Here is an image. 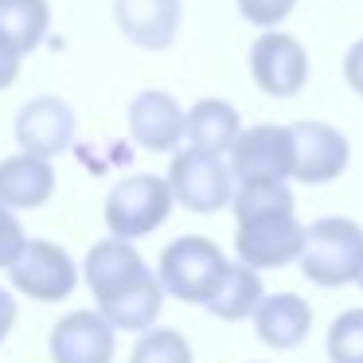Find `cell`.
Returning <instances> with one entry per match:
<instances>
[{
    "instance_id": "2",
    "label": "cell",
    "mask_w": 363,
    "mask_h": 363,
    "mask_svg": "<svg viewBox=\"0 0 363 363\" xmlns=\"http://www.w3.org/2000/svg\"><path fill=\"white\" fill-rule=\"evenodd\" d=\"M102 215H106V230L113 238L137 242V238L152 235L157 227L168 223V215H172V191H168L164 176L133 172L110 188Z\"/></svg>"
},
{
    "instance_id": "25",
    "label": "cell",
    "mask_w": 363,
    "mask_h": 363,
    "mask_svg": "<svg viewBox=\"0 0 363 363\" xmlns=\"http://www.w3.org/2000/svg\"><path fill=\"white\" fill-rule=\"evenodd\" d=\"M28 235L24 227H20L16 211H9V207L0 203V269H9L12 262H16V254L24 250Z\"/></svg>"
},
{
    "instance_id": "24",
    "label": "cell",
    "mask_w": 363,
    "mask_h": 363,
    "mask_svg": "<svg viewBox=\"0 0 363 363\" xmlns=\"http://www.w3.org/2000/svg\"><path fill=\"white\" fill-rule=\"evenodd\" d=\"M297 0H238V16L258 32H274L293 16Z\"/></svg>"
},
{
    "instance_id": "29",
    "label": "cell",
    "mask_w": 363,
    "mask_h": 363,
    "mask_svg": "<svg viewBox=\"0 0 363 363\" xmlns=\"http://www.w3.org/2000/svg\"><path fill=\"white\" fill-rule=\"evenodd\" d=\"M355 281H359V289H363V266H359V277H355Z\"/></svg>"
},
{
    "instance_id": "23",
    "label": "cell",
    "mask_w": 363,
    "mask_h": 363,
    "mask_svg": "<svg viewBox=\"0 0 363 363\" xmlns=\"http://www.w3.org/2000/svg\"><path fill=\"white\" fill-rule=\"evenodd\" d=\"M328 359L332 363H363V308H347L328 328Z\"/></svg>"
},
{
    "instance_id": "22",
    "label": "cell",
    "mask_w": 363,
    "mask_h": 363,
    "mask_svg": "<svg viewBox=\"0 0 363 363\" xmlns=\"http://www.w3.org/2000/svg\"><path fill=\"white\" fill-rule=\"evenodd\" d=\"M129 363H191V344L176 328H149L141 332Z\"/></svg>"
},
{
    "instance_id": "7",
    "label": "cell",
    "mask_w": 363,
    "mask_h": 363,
    "mask_svg": "<svg viewBox=\"0 0 363 363\" xmlns=\"http://www.w3.org/2000/svg\"><path fill=\"white\" fill-rule=\"evenodd\" d=\"M227 168L235 176V184L250 180H293V141L289 125H274L262 121L238 133V141L227 152Z\"/></svg>"
},
{
    "instance_id": "5",
    "label": "cell",
    "mask_w": 363,
    "mask_h": 363,
    "mask_svg": "<svg viewBox=\"0 0 363 363\" xmlns=\"http://www.w3.org/2000/svg\"><path fill=\"white\" fill-rule=\"evenodd\" d=\"M9 281L16 293H24L32 301H63L79 285V266L51 238H28L16 262L9 266Z\"/></svg>"
},
{
    "instance_id": "16",
    "label": "cell",
    "mask_w": 363,
    "mask_h": 363,
    "mask_svg": "<svg viewBox=\"0 0 363 363\" xmlns=\"http://www.w3.org/2000/svg\"><path fill=\"white\" fill-rule=\"evenodd\" d=\"M55 196V164L32 152L0 160V203L9 211H35Z\"/></svg>"
},
{
    "instance_id": "28",
    "label": "cell",
    "mask_w": 363,
    "mask_h": 363,
    "mask_svg": "<svg viewBox=\"0 0 363 363\" xmlns=\"http://www.w3.org/2000/svg\"><path fill=\"white\" fill-rule=\"evenodd\" d=\"M16 316H20L16 297H12L9 289H0V344H4V340H9V332L16 328Z\"/></svg>"
},
{
    "instance_id": "8",
    "label": "cell",
    "mask_w": 363,
    "mask_h": 363,
    "mask_svg": "<svg viewBox=\"0 0 363 363\" xmlns=\"http://www.w3.org/2000/svg\"><path fill=\"white\" fill-rule=\"evenodd\" d=\"M305 250V223L297 215H266L254 223H238L235 254L250 269H281L293 266Z\"/></svg>"
},
{
    "instance_id": "27",
    "label": "cell",
    "mask_w": 363,
    "mask_h": 363,
    "mask_svg": "<svg viewBox=\"0 0 363 363\" xmlns=\"http://www.w3.org/2000/svg\"><path fill=\"white\" fill-rule=\"evenodd\" d=\"M344 82L363 98V40H355L344 55Z\"/></svg>"
},
{
    "instance_id": "21",
    "label": "cell",
    "mask_w": 363,
    "mask_h": 363,
    "mask_svg": "<svg viewBox=\"0 0 363 363\" xmlns=\"http://www.w3.org/2000/svg\"><path fill=\"white\" fill-rule=\"evenodd\" d=\"M230 211H235L238 223H254L266 219V215H293L297 199H293L285 180H250V184H235Z\"/></svg>"
},
{
    "instance_id": "20",
    "label": "cell",
    "mask_w": 363,
    "mask_h": 363,
    "mask_svg": "<svg viewBox=\"0 0 363 363\" xmlns=\"http://www.w3.org/2000/svg\"><path fill=\"white\" fill-rule=\"evenodd\" d=\"M51 28V4L48 0H0V35L20 51H35L48 40Z\"/></svg>"
},
{
    "instance_id": "19",
    "label": "cell",
    "mask_w": 363,
    "mask_h": 363,
    "mask_svg": "<svg viewBox=\"0 0 363 363\" xmlns=\"http://www.w3.org/2000/svg\"><path fill=\"white\" fill-rule=\"evenodd\" d=\"M262 297H266V285H262L258 269L242 266V262H227V269H223L219 285H215L203 308L219 320H246V316H254Z\"/></svg>"
},
{
    "instance_id": "15",
    "label": "cell",
    "mask_w": 363,
    "mask_h": 363,
    "mask_svg": "<svg viewBox=\"0 0 363 363\" xmlns=\"http://www.w3.org/2000/svg\"><path fill=\"white\" fill-rule=\"evenodd\" d=\"M254 332L274 352H293L313 332V305L297 293H266L254 308Z\"/></svg>"
},
{
    "instance_id": "12",
    "label": "cell",
    "mask_w": 363,
    "mask_h": 363,
    "mask_svg": "<svg viewBox=\"0 0 363 363\" xmlns=\"http://www.w3.org/2000/svg\"><path fill=\"white\" fill-rule=\"evenodd\" d=\"M129 137L149 152H176L184 141V106L168 90H141L129 102Z\"/></svg>"
},
{
    "instance_id": "4",
    "label": "cell",
    "mask_w": 363,
    "mask_h": 363,
    "mask_svg": "<svg viewBox=\"0 0 363 363\" xmlns=\"http://www.w3.org/2000/svg\"><path fill=\"white\" fill-rule=\"evenodd\" d=\"M164 184L172 191V203L188 207L196 215L219 211L235 196V176H230L227 160L211 157V152H199V149H176Z\"/></svg>"
},
{
    "instance_id": "9",
    "label": "cell",
    "mask_w": 363,
    "mask_h": 363,
    "mask_svg": "<svg viewBox=\"0 0 363 363\" xmlns=\"http://www.w3.org/2000/svg\"><path fill=\"white\" fill-rule=\"evenodd\" d=\"M293 141V180L301 184H332L344 176L352 160V145L328 121H293L289 125Z\"/></svg>"
},
{
    "instance_id": "14",
    "label": "cell",
    "mask_w": 363,
    "mask_h": 363,
    "mask_svg": "<svg viewBox=\"0 0 363 363\" xmlns=\"http://www.w3.org/2000/svg\"><path fill=\"white\" fill-rule=\"evenodd\" d=\"M121 35L145 51H168L180 35L184 0H113Z\"/></svg>"
},
{
    "instance_id": "6",
    "label": "cell",
    "mask_w": 363,
    "mask_h": 363,
    "mask_svg": "<svg viewBox=\"0 0 363 363\" xmlns=\"http://www.w3.org/2000/svg\"><path fill=\"white\" fill-rule=\"evenodd\" d=\"M250 79L269 98H297L308 86V51L289 32H258L250 43Z\"/></svg>"
},
{
    "instance_id": "11",
    "label": "cell",
    "mask_w": 363,
    "mask_h": 363,
    "mask_svg": "<svg viewBox=\"0 0 363 363\" xmlns=\"http://www.w3.org/2000/svg\"><path fill=\"white\" fill-rule=\"evenodd\" d=\"M118 332L98 308H74L51 328V359L55 363H113Z\"/></svg>"
},
{
    "instance_id": "17",
    "label": "cell",
    "mask_w": 363,
    "mask_h": 363,
    "mask_svg": "<svg viewBox=\"0 0 363 363\" xmlns=\"http://www.w3.org/2000/svg\"><path fill=\"white\" fill-rule=\"evenodd\" d=\"M242 133V118L230 102L223 98H199L191 110H184V137L188 149L211 152V157H227L230 145Z\"/></svg>"
},
{
    "instance_id": "26",
    "label": "cell",
    "mask_w": 363,
    "mask_h": 363,
    "mask_svg": "<svg viewBox=\"0 0 363 363\" xmlns=\"http://www.w3.org/2000/svg\"><path fill=\"white\" fill-rule=\"evenodd\" d=\"M20 63H24V55H20L4 35H0V90H9L12 82L20 79Z\"/></svg>"
},
{
    "instance_id": "10",
    "label": "cell",
    "mask_w": 363,
    "mask_h": 363,
    "mask_svg": "<svg viewBox=\"0 0 363 363\" xmlns=\"http://www.w3.org/2000/svg\"><path fill=\"white\" fill-rule=\"evenodd\" d=\"M74 133H79L74 110L55 94H35L32 102H24L16 113L20 152H32V157H43V160L63 157L74 145Z\"/></svg>"
},
{
    "instance_id": "3",
    "label": "cell",
    "mask_w": 363,
    "mask_h": 363,
    "mask_svg": "<svg viewBox=\"0 0 363 363\" xmlns=\"http://www.w3.org/2000/svg\"><path fill=\"white\" fill-rule=\"evenodd\" d=\"M223 269H227L223 250L203 235H184L176 242H168L157 262V277L164 285V293L184 301V305H207Z\"/></svg>"
},
{
    "instance_id": "18",
    "label": "cell",
    "mask_w": 363,
    "mask_h": 363,
    "mask_svg": "<svg viewBox=\"0 0 363 363\" xmlns=\"http://www.w3.org/2000/svg\"><path fill=\"white\" fill-rule=\"evenodd\" d=\"M164 285H160V277H157V269H149V274L141 277V281H133L129 289H121L118 297H110V301H102L98 305V313L110 320V328L113 332H149V328H157V320H160V313H164Z\"/></svg>"
},
{
    "instance_id": "1",
    "label": "cell",
    "mask_w": 363,
    "mask_h": 363,
    "mask_svg": "<svg viewBox=\"0 0 363 363\" xmlns=\"http://www.w3.org/2000/svg\"><path fill=\"white\" fill-rule=\"evenodd\" d=\"M297 266L320 289L352 285L363 266V227L344 215L316 219L313 227H305V250H301Z\"/></svg>"
},
{
    "instance_id": "13",
    "label": "cell",
    "mask_w": 363,
    "mask_h": 363,
    "mask_svg": "<svg viewBox=\"0 0 363 363\" xmlns=\"http://www.w3.org/2000/svg\"><path fill=\"white\" fill-rule=\"evenodd\" d=\"M145 274H149V266H145V258L137 254V246L125 242V238H113V235L102 238V242H94L86 250V258H82V281L90 285L98 305L118 297L121 289L141 281Z\"/></svg>"
}]
</instances>
